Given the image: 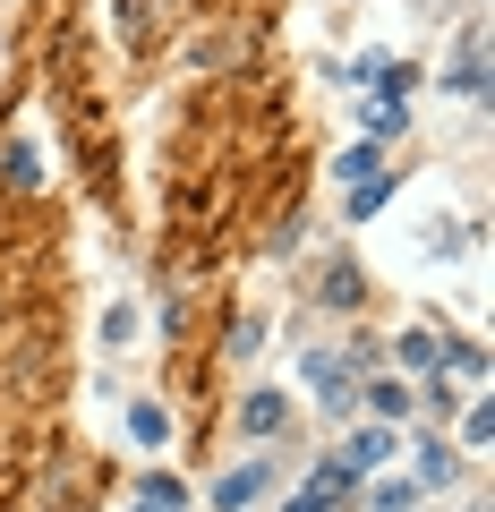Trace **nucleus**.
<instances>
[{
    "label": "nucleus",
    "mask_w": 495,
    "mask_h": 512,
    "mask_svg": "<svg viewBox=\"0 0 495 512\" xmlns=\"http://www.w3.org/2000/svg\"><path fill=\"white\" fill-rule=\"evenodd\" d=\"M299 384L316 393L325 419H350V410H359V359H350V350H299Z\"/></svg>",
    "instance_id": "f257e3e1"
},
{
    "label": "nucleus",
    "mask_w": 495,
    "mask_h": 512,
    "mask_svg": "<svg viewBox=\"0 0 495 512\" xmlns=\"http://www.w3.org/2000/svg\"><path fill=\"white\" fill-rule=\"evenodd\" d=\"M393 453H402V436H393L385 419H367V427H359V436H350V444H342V453H333V461H342V478H350V487H359V478H376V470H385Z\"/></svg>",
    "instance_id": "f03ea898"
},
{
    "label": "nucleus",
    "mask_w": 495,
    "mask_h": 512,
    "mask_svg": "<svg viewBox=\"0 0 495 512\" xmlns=\"http://www.w3.org/2000/svg\"><path fill=\"white\" fill-rule=\"evenodd\" d=\"M444 86L453 94H487V35H478V26H461V43H453V69H444Z\"/></svg>",
    "instance_id": "7ed1b4c3"
},
{
    "label": "nucleus",
    "mask_w": 495,
    "mask_h": 512,
    "mask_svg": "<svg viewBox=\"0 0 495 512\" xmlns=\"http://www.w3.org/2000/svg\"><path fill=\"white\" fill-rule=\"evenodd\" d=\"M265 487H274V461H239V470L214 478V504H222V512H248Z\"/></svg>",
    "instance_id": "20e7f679"
},
{
    "label": "nucleus",
    "mask_w": 495,
    "mask_h": 512,
    "mask_svg": "<svg viewBox=\"0 0 495 512\" xmlns=\"http://www.w3.org/2000/svg\"><path fill=\"white\" fill-rule=\"evenodd\" d=\"M342 495H350L342 461H316V470H308V487H299V495H291L282 512H342Z\"/></svg>",
    "instance_id": "39448f33"
},
{
    "label": "nucleus",
    "mask_w": 495,
    "mask_h": 512,
    "mask_svg": "<svg viewBox=\"0 0 495 512\" xmlns=\"http://www.w3.org/2000/svg\"><path fill=\"white\" fill-rule=\"evenodd\" d=\"M282 427H291V402H282L274 384H257V393H248V402H239V436H282Z\"/></svg>",
    "instance_id": "423d86ee"
},
{
    "label": "nucleus",
    "mask_w": 495,
    "mask_h": 512,
    "mask_svg": "<svg viewBox=\"0 0 495 512\" xmlns=\"http://www.w3.org/2000/svg\"><path fill=\"white\" fill-rule=\"evenodd\" d=\"M129 512H188V487H180L171 470H146V478H137V504H129Z\"/></svg>",
    "instance_id": "0eeeda50"
},
{
    "label": "nucleus",
    "mask_w": 495,
    "mask_h": 512,
    "mask_svg": "<svg viewBox=\"0 0 495 512\" xmlns=\"http://www.w3.org/2000/svg\"><path fill=\"white\" fill-rule=\"evenodd\" d=\"M359 128H367V146H385V137H402V128H410V103H402V94H376V103L359 111Z\"/></svg>",
    "instance_id": "6e6552de"
},
{
    "label": "nucleus",
    "mask_w": 495,
    "mask_h": 512,
    "mask_svg": "<svg viewBox=\"0 0 495 512\" xmlns=\"http://www.w3.org/2000/svg\"><path fill=\"white\" fill-rule=\"evenodd\" d=\"M410 461H419V478H410V487H453V478H461V461H453V444H444V436H427Z\"/></svg>",
    "instance_id": "1a4fd4ad"
},
{
    "label": "nucleus",
    "mask_w": 495,
    "mask_h": 512,
    "mask_svg": "<svg viewBox=\"0 0 495 512\" xmlns=\"http://www.w3.org/2000/svg\"><path fill=\"white\" fill-rule=\"evenodd\" d=\"M359 393H367V410H376V419H410V402H419V393H410V384L402 376H376V384H359Z\"/></svg>",
    "instance_id": "9d476101"
},
{
    "label": "nucleus",
    "mask_w": 495,
    "mask_h": 512,
    "mask_svg": "<svg viewBox=\"0 0 495 512\" xmlns=\"http://www.w3.org/2000/svg\"><path fill=\"white\" fill-rule=\"evenodd\" d=\"M359 487H367V512H410V504H419V487H410V478H385V470L359 478Z\"/></svg>",
    "instance_id": "9b49d317"
},
{
    "label": "nucleus",
    "mask_w": 495,
    "mask_h": 512,
    "mask_svg": "<svg viewBox=\"0 0 495 512\" xmlns=\"http://www.w3.org/2000/svg\"><path fill=\"white\" fill-rule=\"evenodd\" d=\"M129 436H137V444H171V419H163V402H129Z\"/></svg>",
    "instance_id": "f8f14e48"
},
{
    "label": "nucleus",
    "mask_w": 495,
    "mask_h": 512,
    "mask_svg": "<svg viewBox=\"0 0 495 512\" xmlns=\"http://www.w3.org/2000/svg\"><path fill=\"white\" fill-rule=\"evenodd\" d=\"M376 171H385V154H376V146H350L342 163H333V180H342V188H359V180H376Z\"/></svg>",
    "instance_id": "ddd939ff"
},
{
    "label": "nucleus",
    "mask_w": 495,
    "mask_h": 512,
    "mask_svg": "<svg viewBox=\"0 0 495 512\" xmlns=\"http://www.w3.org/2000/svg\"><path fill=\"white\" fill-rule=\"evenodd\" d=\"M385 197H393V171H376V180H359V188H350V214H385Z\"/></svg>",
    "instance_id": "4468645a"
},
{
    "label": "nucleus",
    "mask_w": 495,
    "mask_h": 512,
    "mask_svg": "<svg viewBox=\"0 0 495 512\" xmlns=\"http://www.w3.org/2000/svg\"><path fill=\"white\" fill-rule=\"evenodd\" d=\"M393 359H402V367H436V333H419V325L393 333Z\"/></svg>",
    "instance_id": "2eb2a0df"
},
{
    "label": "nucleus",
    "mask_w": 495,
    "mask_h": 512,
    "mask_svg": "<svg viewBox=\"0 0 495 512\" xmlns=\"http://www.w3.org/2000/svg\"><path fill=\"white\" fill-rule=\"evenodd\" d=\"M0 171H9V188H35V146H26V137H9V154H0Z\"/></svg>",
    "instance_id": "dca6fc26"
},
{
    "label": "nucleus",
    "mask_w": 495,
    "mask_h": 512,
    "mask_svg": "<svg viewBox=\"0 0 495 512\" xmlns=\"http://www.w3.org/2000/svg\"><path fill=\"white\" fill-rule=\"evenodd\" d=\"M325 299H333V308H350V299H359V274H350V265H333V274H325Z\"/></svg>",
    "instance_id": "f3484780"
},
{
    "label": "nucleus",
    "mask_w": 495,
    "mask_h": 512,
    "mask_svg": "<svg viewBox=\"0 0 495 512\" xmlns=\"http://www.w3.org/2000/svg\"><path fill=\"white\" fill-rule=\"evenodd\" d=\"M461 436H470V444H487V436H495V410H487V402H470V419H461Z\"/></svg>",
    "instance_id": "a211bd4d"
}]
</instances>
